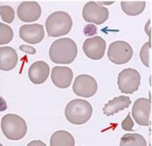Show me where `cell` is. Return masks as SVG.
I'll use <instances>...</instances> for the list:
<instances>
[{
    "mask_svg": "<svg viewBox=\"0 0 152 146\" xmlns=\"http://www.w3.org/2000/svg\"><path fill=\"white\" fill-rule=\"evenodd\" d=\"M121 7L125 14L135 17L140 15L144 11L146 3L139 0H122L121 2Z\"/></svg>",
    "mask_w": 152,
    "mask_h": 146,
    "instance_id": "e0dca14e",
    "label": "cell"
},
{
    "mask_svg": "<svg viewBox=\"0 0 152 146\" xmlns=\"http://www.w3.org/2000/svg\"><path fill=\"white\" fill-rule=\"evenodd\" d=\"M122 130L126 132H131L134 128V122L131 118L130 113L128 114L126 118L122 122Z\"/></svg>",
    "mask_w": 152,
    "mask_h": 146,
    "instance_id": "603a6c76",
    "label": "cell"
},
{
    "mask_svg": "<svg viewBox=\"0 0 152 146\" xmlns=\"http://www.w3.org/2000/svg\"><path fill=\"white\" fill-rule=\"evenodd\" d=\"M74 73L72 69L66 66H55L51 73V79L53 85L61 89H66L72 84Z\"/></svg>",
    "mask_w": 152,
    "mask_h": 146,
    "instance_id": "4fadbf2b",
    "label": "cell"
},
{
    "mask_svg": "<svg viewBox=\"0 0 152 146\" xmlns=\"http://www.w3.org/2000/svg\"><path fill=\"white\" fill-rule=\"evenodd\" d=\"M133 57L131 45L125 41H115L108 46L107 58L115 64H124Z\"/></svg>",
    "mask_w": 152,
    "mask_h": 146,
    "instance_id": "5b68a950",
    "label": "cell"
},
{
    "mask_svg": "<svg viewBox=\"0 0 152 146\" xmlns=\"http://www.w3.org/2000/svg\"><path fill=\"white\" fill-rule=\"evenodd\" d=\"M93 107L90 103L80 98L74 99L68 103L65 109L66 120L75 125L87 123L92 117Z\"/></svg>",
    "mask_w": 152,
    "mask_h": 146,
    "instance_id": "7a4b0ae2",
    "label": "cell"
},
{
    "mask_svg": "<svg viewBox=\"0 0 152 146\" xmlns=\"http://www.w3.org/2000/svg\"><path fill=\"white\" fill-rule=\"evenodd\" d=\"M78 53L76 43L71 38H62L55 40L49 49L50 59L58 64H69L75 60Z\"/></svg>",
    "mask_w": 152,
    "mask_h": 146,
    "instance_id": "6da1fadb",
    "label": "cell"
},
{
    "mask_svg": "<svg viewBox=\"0 0 152 146\" xmlns=\"http://www.w3.org/2000/svg\"><path fill=\"white\" fill-rule=\"evenodd\" d=\"M98 90L96 80L87 74H81L76 77L73 85V90L78 97L80 98H91Z\"/></svg>",
    "mask_w": 152,
    "mask_h": 146,
    "instance_id": "ba28073f",
    "label": "cell"
},
{
    "mask_svg": "<svg viewBox=\"0 0 152 146\" xmlns=\"http://www.w3.org/2000/svg\"><path fill=\"white\" fill-rule=\"evenodd\" d=\"M18 61L16 51L10 46L0 48V70L9 72L15 68Z\"/></svg>",
    "mask_w": 152,
    "mask_h": 146,
    "instance_id": "9a60e30c",
    "label": "cell"
},
{
    "mask_svg": "<svg viewBox=\"0 0 152 146\" xmlns=\"http://www.w3.org/2000/svg\"><path fill=\"white\" fill-rule=\"evenodd\" d=\"M109 12L107 8L94 1L88 2L82 10L83 19L89 24L92 23L97 25L104 24L107 20Z\"/></svg>",
    "mask_w": 152,
    "mask_h": 146,
    "instance_id": "52a82bcc",
    "label": "cell"
},
{
    "mask_svg": "<svg viewBox=\"0 0 152 146\" xmlns=\"http://www.w3.org/2000/svg\"><path fill=\"white\" fill-rule=\"evenodd\" d=\"M72 27V17L65 12H55L50 15L46 21L47 34L52 38H58L68 34Z\"/></svg>",
    "mask_w": 152,
    "mask_h": 146,
    "instance_id": "3957f363",
    "label": "cell"
},
{
    "mask_svg": "<svg viewBox=\"0 0 152 146\" xmlns=\"http://www.w3.org/2000/svg\"><path fill=\"white\" fill-rule=\"evenodd\" d=\"M41 7L39 3L34 1H26L21 3L17 10V14L20 21L31 23L37 21L41 16Z\"/></svg>",
    "mask_w": 152,
    "mask_h": 146,
    "instance_id": "30bf717a",
    "label": "cell"
},
{
    "mask_svg": "<svg viewBox=\"0 0 152 146\" xmlns=\"http://www.w3.org/2000/svg\"><path fill=\"white\" fill-rule=\"evenodd\" d=\"M106 41L99 36L89 38L82 45L83 51L88 59L100 60L104 57L106 51Z\"/></svg>",
    "mask_w": 152,
    "mask_h": 146,
    "instance_id": "9c48e42d",
    "label": "cell"
},
{
    "mask_svg": "<svg viewBox=\"0 0 152 146\" xmlns=\"http://www.w3.org/2000/svg\"><path fill=\"white\" fill-rule=\"evenodd\" d=\"M51 146H75V140L72 134L66 131H58L54 132L50 139Z\"/></svg>",
    "mask_w": 152,
    "mask_h": 146,
    "instance_id": "ac0fdd59",
    "label": "cell"
},
{
    "mask_svg": "<svg viewBox=\"0 0 152 146\" xmlns=\"http://www.w3.org/2000/svg\"><path fill=\"white\" fill-rule=\"evenodd\" d=\"M130 104H131V100L129 97L119 96V97H116V98H113L112 100H110L109 102L107 103L105 106L103 107L102 111L106 116L109 117V116H113L122 110L129 107Z\"/></svg>",
    "mask_w": 152,
    "mask_h": 146,
    "instance_id": "2e32d148",
    "label": "cell"
},
{
    "mask_svg": "<svg viewBox=\"0 0 152 146\" xmlns=\"http://www.w3.org/2000/svg\"><path fill=\"white\" fill-rule=\"evenodd\" d=\"M151 47V38H149V41L146 44H143V46L142 47L141 51H140V59L142 60V64L146 66L149 67L150 66V60H149V56H150V49Z\"/></svg>",
    "mask_w": 152,
    "mask_h": 146,
    "instance_id": "7402d4cb",
    "label": "cell"
},
{
    "mask_svg": "<svg viewBox=\"0 0 152 146\" xmlns=\"http://www.w3.org/2000/svg\"><path fill=\"white\" fill-rule=\"evenodd\" d=\"M46 146V145L44 143V142H42L41 140H35V141H31L30 142L29 144H28V146Z\"/></svg>",
    "mask_w": 152,
    "mask_h": 146,
    "instance_id": "484cf974",
    "label": "cell"
},
{
    "mask_svg": "<svg viewBox=\"0 0 152 146\" xmlns=\"http://www.w3.org/2000/svg\"><path fill=\"white\" fill-rule=\"evenodd\" d=\"M19 50L27 53V54H31V55H34L36 53V50L35 48L29 46V45H26V44H22L19 46Z\"/></svg>",
    "mask_w": 152,
    "mask_h": 146,
    "instance_id": "d4e9b609",
    "label": "cell"
},
{
    "mask_svg": "<svg viewBox=\"0 0 152 146\" xmlns=\"http://www.w3.org/2000/svg\"><path fill=\"white\" fill-rule=\"evenodd\" d=\"M13 30L4 23H0V44H9L13 38Z\"/></svg>",
    "mask_w": 152,
    "mask_h": 146,
    "instance_id": "ffe728a7",
    "label": "cell"
},
{
    "mask_svg": "<svg viewBox=\"0 0 152 146\" xmlns=\"http://www.w3.org/2000/svg\"><path fill=\"white\" fill-rule=\"evenodd\" d=\"M6 108H7L6 102L4 100V98H3L2 97H0V111H4Z\"/></svg>",
    "mask_w": 152,
    "mask_h": 146,
    "instance_id": "83f0119b",
    "label": "cell"
},
{
    "mask_svg": "<svg viewBox=\"0 0 152 146\" xmlns=\"http://www.w3.org/2000/svg\"><path fill=\"white\" fill-rule=\"evenodd\" d=\"M98 4H104V5H109L114 4V0H97Z\"/></svg>",
    "mask_w": 152,
    "mask_h": 146,
    "instance_id": "f1b7e54d",
    "label": "cell"
},
{
    "mask_svg": "<svg viewBox=\"0 0 152 146\" xmlns=\"http://www.w3.org/2000/svg\"><path fill=\"white\" fill-rule=\"evenodd\" d=\"M50 67L44 61H37L33 63L28 70V77L34 85L44 84L48 78Z\"/></svg>",
    "mask_w": 152,
    "mask_h": 146,
    "instance_id": "5bb4252c",
    "label": "cell"
},
{
    "mask_svg": "<svg viewBox=\"0 0 152 146\" xmlns=\"http://www.w3.org/2000/svg\"><path fill=\"white\" fill-rule=\"evenodd\" d=\"M1 129L9 140H20L27 132V124L25 119L17 114H6L2 117Z\"/></svg>",
    "mask_w": 152,
    "mask_h": 146,
    "instance_id": "277c9868",
    "label": "cell"
},
{
    "mask_svg": "<svg viewBox=\"0 0 152 146\" xmlns=\"http://www.w3.org/2000/svg\"><path fill=\"white\" fill-rule=\"evenodd\" d=\"M120 145L146 146L147 145V142H146L145 138L140 134H137V133H127V134L123 135L122 137Z\"/></svg>",
    "mask_w": 152,
    "mask_h": 146,
    "instance_id": "d6986e66",
    "label": "cell"
},
{
    "mask_svg": "<svg viewBox=\"0 0 152 146\" xmlns=\"http://www.w3.org/2000/svg\"><path fill=\"white\" fill-rule=\"evenodd\" d=\"M0 16L2 21L7 24H11L13 22L15 17V12L12 7L8 5H2L0 7Z\"/></svg>",
    "mask_w": 152,
    "mask_h": 146,
    "instance_id": "44dd1931",
    "label": "cell"
},
{
    "mask_svg": "<svg viewBox=\"0 0 152 146\" xmlns=\"http://www.w3.org/2000/svg\"><path fill=\"white\" fill-rule=\"evenodd\" d=\"M19 37L28 44H39L45 37L44 27L39 24L24 25L19 29Z\"/></svg>",
    "mask_w": 152,
    "mask_h": 146,
    "instance_id": "7c38bea8",
    "label": "cell"
},
{
    "mask_svg": "<svg viewBox=\"0 0 152 146\" xmlns=\"http://www.w3.org/2000/svg\"><path fill=\"white\" fill-rule=\"evenodd\" d=\"M151 100L141 98L137 99L132 108V117L139 125L148 126L150 124Z\"/></svg>",
    "mask_w": 152,
    "mask_h": 146,
    "instance_id": "8fae6325",
    "label": "cell"
},
{
    "mask_svg": "<svg viewBox=\"0 0 152 146\" xmlns=\"http://www.w3.org/2000/svg\"><path fill=\"white\" fill-rule=\"evenodd\" d=\"M83 32H84L85 36L91 37V36H94L97 33V28L94 25L89 24V25L85 26V28L83 29Z\"/></svg>",
    "mask_w": 152,
    "mask_h": 146,
    "instance_id": "cb8c5ba5",
    "label": "cell"
},
{
    "mask_svg": "<svg viewBox=\"0 0 152 146\" xmlns=\"http://www.w3.org/2000/svg\"><path fill=\"white\" fill-rule=\"evenodd\" d=\"M141 84V75L137 70L127 68L118 75L117 85L123 94H132L139 89Z\"/></svg>",
    "mask_w": 152,
    "mask_h": 146,
    "instance_id": "8992f818",
    "label": "cell"
},
{
    "mask_svg": "<svg viewBox=\"0 0 152 146\" xmlns=\"http://www.w3.org/2000/svg\"><path fill=\"white\" fill-rule=\"evenodd\" d=\"M150 25H151V20L149 19L147 25H145V31H146V33L148 34L149 38H151V28L150 27Z\"/></svg>",
    "mask_w": 152,
    "mask_h": 146,
    "instance_id": "4316f807",
    "label": "cell"
}]
</instances>
